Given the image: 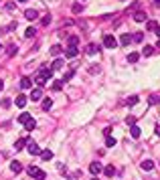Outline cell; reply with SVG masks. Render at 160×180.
<instances>
[{"label":"cell","instance_id":"obj_1","mask_svg":"<svg viewBox=\"0 0 160 180\" xmlns=\"http://www.w3.org/2000/svg\"><path fill=\"white\" fill-rule=\"evenodd\" d=\"M27 172L31 174L33 178H37V180H45V178H47V174L43 172L41 168H37V166H28V168H27Z\"/></svg>","mask_w":160,"mask_h":180},{"label":"cell","instance_id":"obj_2","mask_svg":"<svg viewBox=\"0 0 160 180\" xmlns=\"http://www.w3.org/2000/svg\"><path fill=\"white\" fill-rule=\"evenodd\" d=\"M27 150H28L31 156H39V154L43 152V150L39 148V144H37V142H31V140H28V144H27Z\"/></svg>","mask_w":160,"mask_h":180},{"label":"cell","instance_id":"obj_3","mask_svg":"<svg viewBox=\"0 0 160 180\" xmlns=\"http://www.w3.org/2000/svg\"><path fill=\"white\" fill-rule=\"evenodd\" d=\"M116 45H118L116 37H112V34H106V37H103V47L106 49H116Z\"/></svg>","mask_w":160,"mask_h":180},{"label":"cell","instance_id":"obj_4","mask_svg":"<svg viewBox=\"0 0 160 180\" xmlns=\"http://www.w3.org/2000/svg\"><path fill=\"white\" fill-rule=\"evenodd\" d=\"M77 55H79V49H77V47H69V49L65 51V57H67V59H75Z\"/></svg>","mask_w":160,"mask_h":180},{"label":"cell","instance_id":"obj_5","mask_svg":"<svg viewBox=\"0 0 160 180\" xmlns=\"http://www.w3.org/2000/svg\"><path fill=\"white\" fill-rule=\"evenodd\" d=\"M41 97H43V91H41V87H37V89H31V99H33V101H39Z\"/></svg>","mask_w":160,"mask_h":180},{"label":"cell","instance_id":"obj_6","mask_svg":"<svg viewBox=\"0 0 160 180\" xmlns=\"http://www.w3.org/2000/svg\"><path fill=\"white\" fill-rule=\"evenodd\" d=\"M101 170H103V168H101V164H97V162H91V164H89V172L93 174V176H95V174H100Z\"/></svg>","mask_w":160,"mask_h":180},{"label":"cell","instance_id":"obj_7","mask_svg":"<svg viewBox=\"0 0 160 180\" xmlns=\"http://www.w3.org/2000/svg\"><path fill=\"white\" fill-rule=\"evenodd\" d=\"M24 16H27V20H34V18H39V12L34 8H28V10H24Z\"/></svg>","mask_w":160,"mask_h":180},{"label":"cell","instance_id":"obj_8","mask_svg":"<svg viewBox=\"0 0 160 180\" xmlns=\"http://www.w3.org/2000/svg\"><path fill=\"white\" fill-rule=\"evenodd\" d=\"M41 77H45V79H51V77H53V69H49V67H43V69H41Z\"/></svg>","mask_w":160,"mask_h":180},{"label":"cell","instance_id":"obj_9","mask_svg":"<svg viewBox=\"0 0 160 180\" xmlns=\"http://www.w3.org/2000/svg\"><path fill=\"white\" fill-rule=\"evenodd\" d=\"M97 51H100V45H95V43H89V45H87V49H85L87 55H95Z\"/></svg>","mask_w":160,"mask_h":180},{"label":"cell","instance_id":"obj_10","mask_svg":"<svg viewBox=\"0 0 160 180\" xmlns=\"http://www.w3.org/2000/svg\"><path fill=\"white\" fill-rule=\"evenodd\" d=\"M20 87H22V89H31V87H33L31 77H22V79H20Z\"/></svg>","mask_w":160,"mask_h":180},{"label":"cell","instance_id":"obj_11","mask_svg":"<svg viewBox=\"0 0 160 180\" xmlns=\"http://www.w3.org/2000/svg\"><path fill=\"white\" fill-rule=\"evenodd\" d=\"M28 144V138H20V140H16V144H14V148H16V152L18 150H22V148Z\"/></svg>","mask_w":160,"mask_h":180},{"label":"cell","instance_id":"obj_12","mask_svg":"<svg viewBox=\"0 0 160 180\" xmlns=\"http://www.w3.org/2000/svg\"><path fill=\"white\" fill-rule=\"evenodd\" d=\"M24 127H27V132H33L34 127H37V121H34L33 117H28V120L24 121Z\"/></svg>","mask_w":160,"mask_h":180},{"label":"cell","instance_id":"obj_13","mask_svg":"<svg viewBox=\"0 0 160 180\" xmlns=\"http://www.w3.org/2000/svg\"><path fill=\"white\" fill-rule=\"evenodd\" d=\"M140 166H142V170H152V168H154V162H152V160H142Z\"/></svg>","mask_w":160,"mask_h":180},{"label":"cell","instance_id":"obj_14","mask_svg":"<svg viewBox=\"0 0 160 180\" xmlns=\"http://www.w3.org/2000/svg\"><path fill=\"white\" fill-rule=\"evenodd\" d=\"M130 133H132V138H136V140H138V138H140V133H142V130L138 126H132V130H130Z\"/></svg>","mask_w":160,"mask_h":180},{"label":"cell","instance_id":"obj_15","mask_svg":"<svg viewBox=\"0 0 160 180\" xmlns=\"http://www.w3.org/2000/svg\"><path fill=\"white\" fill-rule=\"evenodd\" d=\"M10 170L18 174L20 170H22V166H20V162H16V160H14V162H10Z\"/></svg>","mask_w":160,"mask_h":180},{"label":"cell","instance_id":"obj_16","mask_svg":"<svg viewBox=\"0 0 160 180\" xmlns=\"http://www.w3.org/2000/svg\"><path fill=\"white\" fill-rule=\"evenodd\" d=\"M41 158H43V160H51V158H53V152H51V150H43V152H41Z\"/></svg>","mask_w":160,"mask_h":180},{"label":"cell","instance_id":"obj_17","mask_svg":"<svg viewBox=\"0 0 160 180\" xmlns=\"http://www.w3.org/2000/svg\"><path fill=\"white\" fill-rule=\"evenodd\" d=\"M120 43H122V45H124V47H126V45H130V43H132V37H130V34H122Z\"/></svg>","mask_w":160,"mask_h":180},{"label":"cell","instance_id":"obj_18","mask_svg":"<svg viewBox=\"0 0 160 180\" xmlns=\"http://www.w3.org/2000/svg\"><path fill=\"white\" fill-rule=\"evenodd\" d=\"M16 105L24 107V105H27V97H24V95H18V97H16Z\"/></svg>","mask_w":160,"mask_h":180},{"label":"cell","instance_id":"obj_19","mask_svg":"<svg viewBox=\"0 0 160 180\" xmlns=\"http://www.w3.org/2000/svg\"><path fill=\"white\" fill-rule=\"evenodd\" d=\"M134 20H136V22H144V20H146V14L144 12H136L134 14Z\"/></svg>","mask_w":160,"mask_h":180},{"label":"cell","instance_id":"obj_20","mask_svg":"<svg viewBox=\"0 0 160 180\" xmlns=\"http://www.w3.org/2000/svg\"><path fill=\"white\" fill-rule=\"evenodd\" d=\"M63 65H65V61H63V59H55V63H53V71H55V69H63Z\"/></svg>","mask_w":160,"mask_h":180},{"label":"cell","instance_id":"obj_21","mask_svg":"<svg viewBox=\"0 0 160 180\" xmlns=\"http://www.w3.org/2000/svg\"><path fill=\"white\" fill-rule=\"evenodd\" d=\"M47 83H49V81L45 79V77H41V75H37V85H39V87H45Z\"/></svg>","mask_w":160,"mask_h":180},{"label":"cell","instance_id":"obj_22","mask_svg":"<svg viewBox=\"0 0 160 180\" xmlns=\"http://www.w3.org/2000/svg\"><path fill=\"white\" fill-rule=\"evenodd\" d=\"M106 146H107V148H113V146H116V138L107 136V138H106Z\"/></svg>","mask_w":160,"mask_h":180},{"label":"cell","instance_id":"obj_23","mask_svg":"<svg viewBox=\"0 0 160 180\" xmlns=\"http://www.w3.org/2000/svg\"><path fill=\"white\" fill-rule=\"evenodd\" d=\"M77 43H79V37L75 34V37H69V47H77Z\"/></svg>","mask_w":160,"mask_h":180},{"label":"cell","instance_id":"obj_24","mask_svg":"<svg viewBox=\"0 0 160 180\" xmlns=\"http://www.w3.org/2000/svg\"><path fill=\"white\" fill-rule=\"evenodd\" d=\"M142 53L146 55V57H150V55H152V53H154V47H150V45H146V47L142 49Z\"/></svg>","mask_w":160,"mask_h":180},{"label":"cell","instance_id":"obj_25","mask_svg":"<svg viewBox=\"0 0 160 180\" xmlns=\"http://www.w3.org/2000/svg\"><path fill=\"white\" fill-rule=\"evenodd\" d=\"M103 172H106V176H113V174H116V168H113V166H106V168H103Z\"/></svg>","mask_w":160,"mask_h":180},{"label":"cell","instance_id":"obj_26","mask_svg":"<svg viewBox=\"0 0 160 180\" xmlns=\"http://www.w3.org/2000/svg\"><path fill=\"white\" fill-rule=\"evenodd\" d=\"M138 59H140V55H138V53H130V55H128V61H130V63H136Z\"/></svg>","mask_w":160,"mask_h":180},{"label":"cell","instance_id":"obj_27","mask_svg":"<svg viewBox=\"0 0 160 180\" xmlns=\"http://www.w3.org/2000/svg\"><path fill=\"white\" fill-rule=\"evenodd\" d=\"M51 107H53V101H51V99H45V101H43V109H45V111H49Z\"/></svg>","mask_w":160,"mask_h":180},{"label":"cell","instance_id":"obj_28","mask_svg":"<svg viewBox=\"0 0 160 180\" xmlns=\"http://www.w3.org/2000/svg\"><path fill=\"white\" fill-rule=\"evenodd\" d=\"M63 89V81H53V91H61Z\"/></svg>","mask_w":160,"mask_h":180},{"label":"cell","instance_id":"obj_29","mask_svg":"<svg viewBox=\"0 0 160 180\" xmlns=\"http://www.w3.org/2000/svg\"><path fill=\"white\" fill-rule=\"evenodd\" d=\"M61 51H63V49H61L59 45H53V47H51V55H55V57H57V55H59Z\"/></svg>","mask_w":160,"mask_h":180},{"label":"cell","instance_id":"obj_30","mask_svg":"<svg viewBox=\"0 0 160 180\" xmlns=\"http://www.w3.org/2000/svg\"><path fill=\"white\" fill-rule=\"evenodd\" d=\"M138 101H140V97H138V95H132V97L128 99V105H136Z\"/></svg>","mask_w":160,"mask_h":180},{"label":"cell","instance_id":"obj_31","mask_svg":"<svg viewBox=\"0 0 160 180\" xmlns=\"http://www.w3.org/2000/svg\"><path fill=\"white\" fill-rule=\"evenodd\" d=\"M126 124H128V126H136V115H128Z\"/></svg>","mask_w":160,"mask_h":180},{"label":"cell","instance_id":"obj_32","mask_svg":"<svg viewBox=\"0 0 160 180\" xmlns=\"http://www.w3.org/2000/svg\"><path fill=\"white\" fill-rule=\"evenodd\" d=\"M34 34H37V31H34V28L31 27V28H27V33H24V37H28V39H33Z\"/></svg>","mask_w":160,"mask_h":180},{"label":"cell","instance_id":"obj_33","mask_svg":"<svg viewBox=\"0 0 160 180\" xmlns=\"http://www.w3.org/2000/svg\"><path fill=\"white\" fill-rule=\"evenodd\" d=\"M28 117H31V115H28V114H20L18 117H16V121H20V124H24V121H27Z\"/></svg>","mask_w":160,"mask_h":180},{"label":"cell","instance_id":"obj_34","mask_svg":"<svg viewBox=\"0 0 160 180\" xmlns=\"http://www.w3.org/2000/svg\"><path fill=\"white\" fill-rule=\"evenodd\" d=\"M142 39H144L142 33H134V37H132V40H136V43H142Z\"/></svg>","mask_w":160,"mask_h":180},{"label":"cell","instance_id":"obj_35","mask_svg":"<svg viewBox=\"0 0 160 180\" xmlns=\"http://www.w3.org/2000/svg\"><path fill=\"white\" fill-rule=\"evenodd\" d=\"M156 27H158V24H156L154 20H148V24H146V28H148V31H156Z\"/></svg>","mask_w":160,"mask_h":180},{"label":"cell","instance_id":"obj_36","mask_svg":"<svg viewBox=\"0 0 160 180\" xmlns=\"http://www.w3.org/2000/svg\"><path fill=\"white\" fill-rule=\"evenodd\" d=\"M16 51H18V47H16V45H10V47H8V57H12Z\"/></svg>","mask_w":160,"mask_h":180},{"label":"cell","instance_id":"obj_37","mask_svg":"<svg viewBox=\"0 0 160 180\" xmlns=\"http://www.w3.org/2000/svg\"><path fill=\"white\" fill-rule=\"evenodd\" d=\"M71 10H73L75 14H79L81 10H83V4H73V8H71Z\"/></svg>","mask_w":160,"mask_h":180},{"label":"cell","instance_id":"obj_38","mask_svg":"<svg viewBox=\"0 0 160 180\" xmlns=\"http://www.w3.org/2000/svg\"><path fill=\"white\" fill-rule=\"evenodd\" d=\"M49 22H51V14H47V16H43V20H41V24H43V27H47Z\"/></svg>","mask_w":160,"mask_h":180},{"label":"cell","instance_id":"obj_39","mask_svg":"<svg viewBox=\"0 0 160 180\" xmlns=\"http://www.w3.org/2000/svg\"><path fill=\"white\" fill-rule=\"evenodd\" d=\"M71 77H73V71H69V73H67V75H65V77H63V79H61V81L65 83V81H69V79H71Z\"/></svg>","mask_w":160,"mask_h":180},{"label":"cell","instance_id":"obj_40","mask_svg":"<svg viewBox=\"0 0 160 180\" xmlns=\"http://www.w3.org/2000/svg\"><path fill=\"white\" fill-rule=\"evenodd\" d=\"M150 103H160V97L158 95H152V97H150Z\"/></svg>","mask_w":160,"mask_h":180},{"label":"cell","instance_id":"obj_41","mask_svg":"<svg viewBox=\"0 0 160 180\" xmlns=\"http://www.w3.org/2000/svg\"><path fill=\"white\" fill-rule=\"evenodd\" d=\"M10 103H12L10 99H2V107H10Z\"/></svg>","mask_w":160,"mask_h":180},{"label":"cell","instance_id":"obj_42","mask_svg":"<svg viewBox=\"0 0 160 180\" xmlns=\"http://www.w3.org/2000/svg\"><path fill=\"white\" fill-rule=\"evenodd\" d=\"M156 34H158V39H160V24L156 27Z\"/></svg>","mask_w":160,"mask_h":180},{"label":"cell","instance_id":"obj_43","mask_svg":"<svg viewBox=\"0 0 160 180\" xmlns=\"http://www.w3.org/2000/svg\"><path fill=\"white\" fill-rule=\"evenodd\" d=\"M156 136H160V126H156Z\"/></svg>","mask_w":160,"mask_h":180},{"label":"cell","instance_id":"obj_44","mask_svg":"<svg viewBox=\"0 0 160 180\" xmlns=\"http://www.w3.org/2000/svg\"><path fill=\"white\" fill-rule=\"evenodd\" d=\"M2 89H4V81H0V91H2Z\"/></svg>","mask_w":160,"mask_h":180},{"label":"cell","instance_id":"obj_45","mask_svg":"<svg viewBox=\"0 0 160 180\" xmlns=\"http://www.w3.org/2000/svg\"><path fill=\"white\" fill-rule=\"evenodd\" d=\"M154 6H160V0H154Z\"/></svg>","mask_w":160,"mask_h":180},{"label":"cell","instance_id":"obj_46","mask_svg":"<svg viewBox=\"0 0 160 180\" xmlns=\"http://www.w3.org/2000/svg\"><path fill=\"white\" fill-rule=\"evenodd\" d=\"M156 47H158V49H160V39H158V43H156Z\"/></svg>","mask_w":160,"mask_h":180},{"label":"cell","instance_id":"obj_47","mask_svg":"<svg viewBox=\"0 0 160 180\" xmlns=\"http://www.w3.org/2000/svg\"><path fill=\"white\" fill-rule=\"evenodd\" d=\"M18 2H27V0H18Z\"/></svg>","mask_w":160,"mask_h":180},{"label":"cell","instance_id":"obj_48","mask_svg":"<svg viewBox=\"0 0 160 180\" xmlns=\"http://www.w3.org/2000/svg\"><path fill=\"white\" fill-rule=\"evenodd\" d=\"M0 51H2V45H0Z\"/></svg>","mask_w":160,"mask_h":180}]
</instances>
